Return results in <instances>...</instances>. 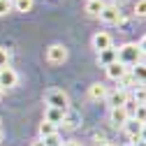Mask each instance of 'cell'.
I'll return each instance as SVG.
<instances>
[{
	"label": "cell",
	"mask_w": 146,
	"mask_h": 146,
	"mask_svg": "<svg viewBox=\"0 0 146 146\" xmlns=\"http://www.w3.org/2000/svg\"><path fill=\"white\" fill-rule=\"evenodd\" d=\"M141 56H144V53H141V51H139V46H137V44H132V42L121 44V46L116 49V63L125 65L127 70L135 67L137 63H141Z\"/></svg>",
	"instance_id": "obj_1"
},
{
	"label": "cell",
	"mask_w": 146,
	"mask_h": 146,
	"mask_svg": "<svg viewBox=\"0 0 146 146\" xmlns=\"http://www.w3.org/2000/svg\"><path fill=\"white\" fill-rule=\"evenodd\" d=\"M44 102H46V107H56V109H63V111L70 109V95L65 93L63 88H49V90H44Z\"/></svg>",
	"instance_id": "obj_2"
},
{
	"label": "cell",
	"mask_w": 146,
	"mask_h": 146,
	"mask_svg": "<svg viewBox=\"0 0 146 146\" xmlns=\"http://www.w3.org/2000/svg\"><path fill=\"white\" fill-rule=\"evenodd\" d=\"M100 21L102 23H107V26H116V23H121L123 21V12H121V7L118 5H104L102 7V12H100Z\"/></svg>",
	"instance_id": "obj_3"
},
{
	"label": "cell",
	"mask_w": 146,
	"mask_h": 146,
	"mask_svg": "<svg viewBox=\"0 0 146 146\" xmlns=\"http://www.w3.org/2000/svg\"><path fill=\"white\" fill-rule=\"evenodd\" d=\"M67 60V49L63 44H51L46 49V63L49 65H63Z\"/></svg>",
	"instance_id": "obj_4"
},
{
	"label": "cell",
	"mask_w": 146,
	"mask_h": 146,
	"mask_svg": "<svg viewBox=\"0 0 146 146\" xmlns=\"http://www.w3.org/2000/svg\"><path fill=\"white\" fill-rule=\"evenodd\" d=\"M127 100H130V93L127 90H123V88H116V90H109L107 93V98H104V102L109 104V109H116V107H123Z\"/></svg>",
	"instance_id": "obj_5"
},
{
	"label": "cell",
	"mask_w": 146,
	"mask_h": 146,
	"mask_svg": "<svg viewBox=\"0 0 146 146\" xmlns=\"http://www.w3.org/2000/svg\"><path fill=\"white\" fill-rule=\"evenodd\" d=\"M16 84H19V74H16V70H12V67H3V70H0V90L14 88Z\"/></svg>",
	"instance_id": "obj_6"
},
{
	"label": "cell",
	"mask_w": 146,
	"mask_h": 146,
	"mask_svg": "<svg viewBox=\"0 0 146 146\" xmlns=\"http://www.w3.org/2000/svg\"><path fill=\"white\" fill-rule=\"evenodd\" d=\"M90 44H93L95 51H102V49L114 46V44H111V35H109L107 30H98V33L93 35V40H90Z\"/></svg>",
	"instance_id": "obj_7"
},
{
	"label": "cell",
	"mask_w": 146,
	"mask_h": 146,
	"mask_svg": "<svg viewBox=\"0 0 146 146\" xmlns=\"http://www.w3.org/2000/svg\"><path fill=\"white\" fill-rule=\"evenodd\" d=\"M79 123H81V114H79V111H74V109H67L65 116H63V123H60V125L65 127V130H77Z\"/></svg>",
	"instance_id": "obj_8"
},
{
	"label": "cell",
	"mask_w": 146,
	"mask_h": 146,
	"mask_svg": "<svg viewBox=\"0 0 146 146\" xmlns=\"http://www.w3.org/2000/svg\"><path fill=\"white\" fill-rule=\"evenodd\" d=\"M141 125H144V123H139V121H135V118H127L125 125H123V132L127 135L130 141H137V139H139V132H141Z\"/></svg>",
	"instance_id": "obj_9"
},
{
	"label": "cell",
	"mask_w": 146,
	"mask_h": 146,
	"mask_svg": "<svg viewBox=\"0 0 146 146\" xmlns=\"http://www.w3.org/2000/svg\"><path fill=\"white\" fill-rule=\"evenodd\" d=\"M107 93H109V88H107L104 84H100V81H95V84H90V86H88V98L93 100V102L104 100V98H107Z\"/></svg>",
	"instance_id": "obj_10"
},
{
	"label": "cell",
	"mask_w": 146,
	"mask_h": 146,
	"mask_svg": "<svg viewBox=\"0 0 146 146\" xmlns=\"http://www.w3.org/2000/svg\"><path fill=\"white\" fill-rule=\"evenodd\" d=\"M63 116H65L63 109H56V107H46V109H44V121L51 123V125H56V127H60Z\"/></svg>",
	"instance_id": "obj_11"
},
{
	"label": "cell",
	"mask_w": 146,
	"mask_h": 146,
	"mask_svg": "<svg viewBox=\"0 0 146 146\" xmlns=\"http://www.w3.org/2000/svg\"><path fill=\"white\" fill-rule=\"evenodd\" d=\"M127 118H130V116H127V111H125L123 107H116V109H109V121H111V123H114L116 127H123Z\"/></svg>",
	"instance_id": "obj_12"
},
{
	"label": "cell",
	"mask_w": 146,
	"mask_h": 146,
	"mask_svg": "<svg viewBox=\"0 0 146 146\" xmlns=\"http://www.w3.org/2000/svg\"><path fill=\"white\" fill-rule=\"evenodd\" d=\"M98 63H100L102 67H107V65L116 63V49H114V46H109V49L98 51Z\"/></svg>",
	"instance_id": "obj_13"
},
{
	"label": "cell",
	"mask_w": 146,
	"mask_h": 146,
	"mask_svg": "<svg viewBox=\"0 0 146 146\" xmlns=\"http://www.w3.org/2000/svg\"><path fill=\"white\" fill-rule=\"evenodd\" d=\"M104 70H107V79H111V81H118L125 72H127V67L121 65V63H111V65H107Z\"/></svg>",
	"instance_id": "obj_14"
},
{
	"label": "cell",
	"mask_w": 146,
	"mask_h": 146,
	"mask_svg": "<svg viewBox=\"0 0 146 146\" xmlns=\"http://www.w3.org/2000/svg\"><path fill=\"white\" fill-rule=\"evenodd\" d=\"M135 86H139V84H137V79L132 77V72L127 70L125 74L118 79V88H123V90H127V93H130V88H135Z\"/></svg>",
	"instance_id": "obj_15"
},
{
	"label": "cell",
	"mask_w": 146,
	"mask_h": 146,
	"mask_svg": "<svg viewBox=\"0 0 146 146\" xmlns=\"http://www.w3.org/2000/svg\"><path fill=\"white\" fill-rule=\"evenodd\" d=\"M104 5H107L104 0H88V3H86V14L88 16H100V12H102Z\"/></svg>",
	"instance_id": "obj_16"
},
{
	"label": "cell",
	"mask_w": 146,
	"mask_h": 146,
	"mask_svg": "<svg viewBox=\"0 0 146 146\" xmlns=\"http://www.w3.org/2000/svg\"><path fill=\"white\" fill-rule=\"evenodd\" d=\"M130 100H135L137 104H146V84H139V86L132 88V98Z\"/></svg>",
	"instance_id": "obj_17"
},
{
	"label": "cell",
	"mask_w": 146,
	"mask_h": 146,
	"mask_svg": "<svg viewBox=\"0 0 146 146\" xmlns=\"http://www.w3.org/2000/svg\"><path fill=\"white\" fill-rule=\"evenodd\" d=\"M130 72H132V77L137 79V84H146V65L144 63H137L135 67H130Z\"/></svg>",
	"instance_id": "obj_18"
},
{
	"label": "cell",
	"mask_w": 146,
	"mask_h": 146,
	"mask_svg": "<svg viewBox=\"0 0 146 146\" xmlns=\"http://www.w3.org/2000/svg\"><path fill=\"white\" fill-rule=\"evenodd\" d=\"M37 130H40V139H44V137H49V135H56V132H58V127H56V125H51V123H46V121H42Z\"/></svg>",
	"instance_id": "obj_19"
},
{
	"label": "cell",
	"mask_w": 146,
	"mask_h": 146,
	"mask_svg": "<svg viewBox=\"0 0 146 146\" xmlns=\"http://www.w3.org/2000/svg\"><path fill=\"white\" fill-rule=\"evenodd\" d=\"M12 7L16 9V12H30L33 9V0H12Z\"/></svg>",
	"instance_id": "obj_20"
},
{
	"label": "cell",
	"mask_w": 146,
	"mask_h": 146,
	"mask_svg": "<svg viewBox=\"0 0 146 146\" xmlns=\"http://www.w3.org/2000/svg\"><path fill=\"white\" fill-rule=\"evenodd\" d=\"M135 16L137 19H146V0H137L135 3Z\"/></svg>",
	"instance_id": "obj_21"
},
{
	"label": "cell",
	"mask_w": 146,
	"mask_h": 146,
	"mask_svg": "<svg viewBox=\"0 0 146 146\" xmlns=\"http://www.w3.org/2000/svg\"><path fill=\"white\" fill-rule=\"evenodd\" d=\"M132 118H135V121H139V123H146V104H137Z\"/></svg>",
	"instance_id": "obj_22"
},
{
	"label": "cell",
	"mask_w": 146,
	"mask_h": 146,
	"mask_svg": "<svg viewBox=\"0 0 146 146\" xmlns=\"http://www.w3.org/2000/svg\"><path fill=\"white\" fill-rule=\"evenodd\" d=\"M42 141H44V146H60V144H63V139H60V135H58V132H56V135L44 137Z\"/></svg>",
	"instance_id": "obj_23"
},
{
	"label": "cell",
	"mask_w": 146,
	"mask_h": 146,
	"mask_svg": "<svg viewBox=\"0 0 146 146\" xmlns=\"http://www.w3.org/2000/svg\"><path fill=\"white\" fill-rule=\"evenodd\" d=\"M3 67H9V51L5 46H0V70Z\"/></svg>",
	"instance_id": "obj_24"
},
{
	"label": "cell",
	"mask_w": 146,
	"mask_h": 146,
	"mask_svg": "<svg viewBox=\"0 0 146 146\" xmlns=\"http://www.w3.org/2000/svg\"><path fill=\"white\" fill-rule=\"evenodd\" d=\"M14 7H12V0H0V16H5V14H9Z\"/></svg>",
	"instance_id": "obj_25"
},
{
	"label": "cell",
	"mask_w": 146,
	"mask_h": 146,
	"mask_svg": "<svg viewBox=\"0 0 146 146\" xmlns=\"http://www.w3.org/2000/svg\"><path fill=\"white\" fill-rule=\"evenodd\" d=\"M60 146H84V144H81L79 139H67V141H63Z\"/></svg>",
	"instance_id": "obj_26"
},
{
	"label": "cell",
	"mask_w": 146,
	"mask_h": 146,
	"mask_svg": "<svg viewBox=\"0 0 146 146\" xmlns=\"http://www.w3.org/2000/svg\"><path fill=\"white\" fill-rule=\"evenodd\" d=\"M137 46H139V51H141V53H146V35L139 40V44H137Z\"/></svg>",
	"instance_id": "obj_27"
},
{
	"label": "cell",
	"mask_w": 146,
	"mask_h": 146,
	"mask_svg": "<svg viewBox=\"0 0 146 146\" xmlns=\"http://www.w3.org/2000/svg\"><path fill=\"white\" fill-rule=\"evenodd\" d=\"M139 139H144V141H146V123L141 125V132H139Z\"/></svg>",
	"instance_id": "obj_28"
},
{
	"label": "cell",
	"mask_w": 146,
	"mask_h": 146,
	"mask_svg": "<svg viewBox=\"0 0 146 146\" xmlns=\"http://www.w3.org/2000/svg\"><path fill=\"white\" fill-rule=\"evenodd\" d=\"M130 146H146V141H144V139H137V141H132Z\"/></svg>",
	"instance_id": "obj_29"
},
{
	"label": "cell",
	"mask_w": 146,
	"mask_h": 146,
	"mask_svg": "<svg viewBox=\"0 0 146 146\" xmlns=\"http://www.w3.org/2000/svg\"><path fill=\"white\" fill-rule=\"evenodd\" d=\"M30 146H44V141H42V139H37V141H33Z\"/></svg>",
	"instance_id": "obj_30"
},
{
	"label": "cell",
	"mask_w": 146,
	"mask_h": 146,
	"mask_svg": "<svg viewBox=\"0 0 146 146\" xmlns=\"http://www.w3.org/2000/svg\"><path fill=\"white\" fill-rule=\"evenodd\" d=\"M123 3H125V0H111V5H118V7H121Z\"/></svg>",
	"instance_id": "obj_31"
},
{
	"label": "cell",
	"mask_w": 146,
	"mask_h": 146,
	"mask_svg": "<svg viewBox=\"0 0 146 146\" xmlns=\"http://www.w3.org/2000/svg\"><path fill=\"white\" fill-rule=\"evenodd\" d=\"M100 146H114V144H111V141H102Z\"/></svg>",
	"instance_id": "obj_32"
},
{
	"label": "cell",
	"mask_w": 146,
	"mask_h": 146,
	"mask_svg": "<svg viewBox=\"0 0 146 146\" xmlns=\"http://www.w3.org/2000/svg\"><path fill=\"white\" fill-rule=\"evenodd\" d=\"M0 141H3V130H0Z\"/></svg>",
	"instance_id": "obj_33"
},
{
	"label": "cell",
	"mask_w": 146,
	"mask_h": 146,
	"mask_svg": "<svg viewBox=\"0 0 146 146\" xmlns=\"http://www.w3.org/2000/svg\"><path fill=\"white\" fill-rule=\"evenodd\" d=\"M0 95H3V90H0Z\"/></svg>",
	"instance_id": "obj_34"
}]
</instances>
